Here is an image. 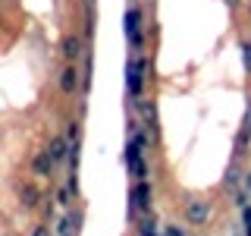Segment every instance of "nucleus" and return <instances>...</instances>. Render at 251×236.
Listing matches in <instances>:
<instances>
[{
  "mask_svg": "<svg viewBox=\"0 0 251 236\" xmlns=\"http://www.w3.org/2000/svg\"><path fill=\"white\" fill-rule=\"evenodd\" d=\"M85 51H88V44H85L82 35H75V31H73V35H66V38H63V44H60V54H63V60H66V63H78V60L85 57Z\"/></svg>",
  "mask_w": 251,
  "mask_h": 236,
  "instance_id": "nucleus-5",
  "label": "nucleus"
},
{
  "mask_svg": "<svg viewBox=\"0 0 251 236\" xmlns=\"http://www.w3.org/2000/svg\"><path fill=\"white\" fill-rule=\"evenodd\" d=\"M38 199H41V195H38V189L31 186V183L19 186V202L25 205V208H35V205H38Z\"/></svg>",
  "mask_w": 251,
  "mask_h": 236,
  "instance_id": "nucleus-10",
  "label": "nucleus"
},
{
  "mask_svg": "<svg viewBox=\"0 0 251 236\" xmlns=\"http://www.w3.org/2000/svg\"><path fill=\"white\" fill-rule=\"evenodd\" d=\"M167 236H185L182 230H176V227H170V230H167Z\"/></svg>",
  "mask_w": 251,
  "mask_h": 236,
  "instance_id": "nucleus-21",
  "label": "nucleus"
},
{
  "mask_svg": "<svg viewBox=\"0 0 251 236\" xmlns=\"http://www.w3.org/2000/svg\"><path fill=\"white\" fill-rule=\"evenodd\" d=\"M31 236H53V230H50L47 224H38L35 230H31Z\"/></svg>",
  "mask_w": 251,
  "mask_h": 236,
  "instance_id": "nucleus-17",
  "label": "nucleus"
},
{
  "mask_svg": "<svg viewBox=\"0 0 251 236\" xmlns=\"http://www.w3.org/2000/svg\"><path fill=\"white\" fill-rule=\"evenodd\" d=\"M53 167H57V164H53V157L47 154V151H38V154H35V161H31V173H35V177H41V179L50 177Z\"/></svg>",
  "mask_w": 251,
  "mask_h": 236,
  "instance_id": "nucleus-9",
  "label": "nucleus"
},
{
  "mask_svg": "<svg viewBox=\"0 0 251 236\" xmlns=\"http://www.w3.org/2000/svg\"><path fill=\"white\" fill-rule=\"evenodd\" d=\"M248 142H251V132H248V129H242L239 136H235V157L248 151Z\"/></svg>",
  "mask_w": 251,
  "mask_h": 236,
  "instance_id": "nucleus-12",
  "label": "nucleus"
},
{
  "mask_svg": "<svg viewBox=\"0 0 251 236\" xmlns=\"http://www.w3.org/2000/svg\"><path fill=\"white\" fill-rule=\"evenodd\" d=\"M242 66L251 73V41H242Z\"/></svg>",
  "mask_w": 251,
  "mask_h": 236,
  "instance_id": "nucleus-15",
  "label": "nucleus"
},
{
  "mask_svg": "<svg viewBox=\"0 0 251 236\" xmlns=\"http://www.w3.org/2000/svg\"><path fill=\"white\" fill-rule=\"evenodd\" d=\"M151 199H154V189L148 179H138L135 186H132V211L135 214H148L151 211Z\"/></svg>",
  "mask_w": 251,
  "mask_h": 236,
  "instance_id": "nucleus-4",
  "label": "nucleus"
},
{
  "mask_svg": "<svg viewBox=\"0 0 251 236\" xmlns=\"http://www.w3.org/2000/svg\"><path fill=\"white\" fill-rule=\"evenodd\" d=\"M57 205H63V208H69V205H73V189H69V186H63L60 192H57Z\"/></svg>",
  "mask_w": 251,
  "mask_h": 236,
  "instance_id": "nucleus-14",
  "label": "nucleus"
},
{
  "mask_svg": "<svg viewBox=\"0 0 251 236\" xmlns=\"http://www.w3.org/2000/svg\"><path fill=\"white\" fill-rule=\"evenodd\" d=\"M123 31H126V41H129L132 51H141V47H145V35H141V10L135 3L126 6V13H123Z\"/></svg>",
  "mask_w": 251,
  "mask_h": 236,
  "instance_id": "nucleus-2",
  "label": "nucleus"
},
{
  "mask_svg": "<svg viewBox=\"0 0 251 236\" xmlns=\"http://www.w3.org/2000/svg\"><path fill=\"white\" fill-rule=\"evenodd\" d=\"M226 6H229V10H239V6H242V0H226Z\"/></svg>",
  "mask_w": 251,
  "mask_h": 236,
  "instance_id": "nucleus-19",
  "label": "nucleus"
},
{
  "mask_svg": "<svg viewBox=\"0 0 251 236\" xmlns=\"http://www.w3.org/2000/svg\"><path fill=\"white\" fill-rule=\"evenodd\" d=\"M78 136H82V126H78V120H69L66 123V139L69 142H78Z\"/></svg>",
  "mask_w": 251,
  "mask_h": 236,
  "instance_id": "nucleus-13",
  "label": "nucleus"
},
{
  "mask_svg": "<svg viewBox=\"0 0 251 236\" xmlns=\"http://www.w3.org/2000/svg\"><path fill=\"white\" fill-rule=\"evenodd\" d=\"M242 129H248V132H251V107H248V114H245V126H242Z\"/></svg>",
  "mask_w": 251,
  "mask_h": 236,
  "instance_id": "nucleus-20",
  "label": "nucleus"
},
{
  "mask_svg": "<svg viewBox=\"0 0 251 236\" xmlns=\"http://www.w3.org/2000/svg\"><path fill=\"white\" fill-rule=\"evenodd\" d=\"M185 220L192 227H204L210 220V202H201V199H195V202H188L185 205Z\"/></svg>",
  "mask_w": 251,
  "mask_h": 236,
  "instance_id": "nucleus-6",
  "label": "nucleus"
},
{
  "mask_svg": "<svg viewBox=\"0 0 251 236\" xmlns=\"http://www.w3.org/2000/svg\"><path fill=\"white\" fill-rule=\"evenodd\" d=\"M242 224H245V227H251V208H248V205L242 208Z\"/></svg>",
  "mask_w": 251,
  "mask_h": 236,
  "instance_id": "nucleus-18",
  "label": "nucleus"
},
{
  "mask_svg": "<svg viewBox=\"0 0 251 236\" xmlns=\"http://www.w3.org/2000/svg\"><path fill=\"white\" fill-rule=\"evenodd\" d=\"M235 186H239V167L232 164L229 173H226V189H235Z\"/></svg>",
  "mask_w": 251,
  "mask_h": 236,
  "instance_id": "nucleus-16",
  "label": "nucleus"
},
{
  "mask_svg": "<svg viewBox=\"0 0 251 236\" xmlns=\"http://www.w3.org/2000/svg\"><path fill=\"white\" fill-rule=\"evenodd\" d=\"M145 79H148V60L141 57V54H132V57L126 60V91H129L132 101L141 98V91H145Z\"/></svg>",
  "mask_w": 251,
  "mask_h": 236,
  "instance_id": "nucleus-1",
  "label": "nucleus"
},
{
  "mask_svg": "<svg viewBox=\"0 0 251 236\" xmlns=\"http://www.w3.org/2000/svg\"><path fill=\"white\" fill-rule=\"evenodd\" d=\"M141 236H157V230H154V233H141Z\"/></svg>",
  "mask_w": 251,
  "mask_h": 236,
  "instance_id": "nucleus-24",
  "label": "nucleus"
},
{
  "mask_svg": "<svg viewBox=\"0 0 251 236\" xmlns=\"http://www.w3.org/2000/svg\"><path fill=\"white\" fill-rule=\"evenodd\" d=\"M123 161H126V170H132L138 179H148V164H145V148L138 145L135 139L126 142V151H123Z\"/></svg>",
  "mask_w": 251,
  "mask_h": 236,
  "instance_id": "nucleus-3",
  "label": "nucleus"
},
{
  "mask_svg": "<svg viewBox=\"0 0 251 236\" xmlns=\"http://www.w3.org/2000/svg\"><path fill=\"white\" fill-rule=\"evenodd\" d=\"M245 236H251V227H245Z\"/></svg>",
  "mask_w": 251,
  "mask_h": 236,
  "instance_id": "nucleus-23",
  "label": "nucleus"
},
{
  "mask_svg": "<svg viewBox=\"0 0 251 236\" xmlns=\"http://www.w3.org/2000/svg\"><path fill=\"white\" fill-rule=\"evenodd\" d=\"M78 88H82V73H78L75 63H66L60 73V91L63 94H75Z\"/></svg>",
  "mask_w": 251,
  "mask_h": 236,
  "instance_id": "nucleus-7",
  "label": "nucleus"
},
{
  "mask_svg": "<svg viewBox=\"0 0 251 236\" xmlns=\"http://www.w3.org/2000/svg\"><path fill=\"white\" fill-rule=\"evenodd\" d=\"M78 224V217H73V214H66L60 220L57 227H53V236H73V227Z\"/></svg>",
  "mask_w": 251,
  "mask_h": 236,
  "instance_id": "nucleus-11",
  "label": "nucleus"
},
{
  "mask_svg": "<svg viewBox=\"0 0 251 236\" xmlns=\"http://www.w3.org/2000/svg\"><path fill=\"white\" fill-rule=\"evenodd\" d=\"M245 189H248V192H251V177H248V179H245Z\"/></svg>",
  "mask_w": 251,
  "mask_h": 236,
  "instance_id": "nucleus-22",
  "label": "nucleus"
},
{
  "mask_svg": "<svg viewBox=\"0 0 251 236\" xmlns=\"http://www.w3.org/2000/svg\"><path fill=\"white\" fill-rule=\"evenodd\" d=\"M69 148H73V142L66 136H50V142H47V154L53 157V164L69 161Z\"/></svg>",
  "mask_w": 251,
  "mask_h": 236,
  "instance_id": "nucleus-8",
  "label": "nucleus"
}]
</instances>
